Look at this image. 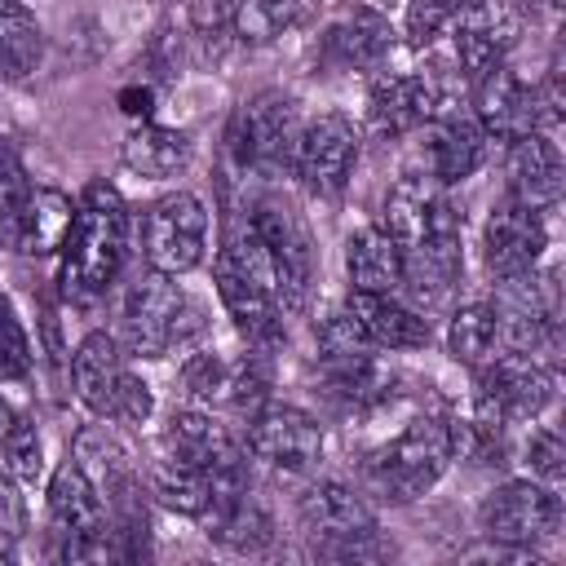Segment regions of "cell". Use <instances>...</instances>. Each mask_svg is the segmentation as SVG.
<instances>
[{
    "instance_id": "cell-1",
    "label": "cell",
    "mask_w": 566,
    "mask_h": 566,
    "mask_svg": "<svg viewBox=\"0 0 566 566\" xmlns=\"http://www.w3.org/2000/svg\"><path fill=\"white\" fill-rule=\"evenodd\" d=\"M128 203L111 181H88L75 199L71 230L57 248V287L71 305H93L111 292L128 256Z\"/></svg>"
},
{
    "instance_id": "cell-2",
    "label": "cell",
    "mask_w": 566,
    "mask_h": 566,
    "mask_svg": "<svg viewBox=\"0 0 566 566\" xmlns=\"http://www.w3.org/2000/svg\"><path fill=\"white\" fill-rule=\"evenodd\" d=\"M203 332V310L172 274L142 270L124 292L119 345L133 358H164Z\"/></svg>"
},
{
    "instance_id": "cell-3",
    "label": "cell",
    "mask_w": 566,
    "mask_h": 566,
    "mask_svg": "<svg viewBox=\"0 0 566 566\" xmlns=\"http://www.w3.org/2000/svg\"><path fill=\"white\" fill-rule=\"evenodd\" d=\"M451 460H455L451 424L438 416H416L402 433H394L389 442H380L367 455L363 482L371 495H380L389 504H411L447 473Z\"/></svg>"
},
{
    "instance_id": "cell-4",
    "label": "cell",
    "mask_w": 566,
    "mask_h": 566,
    "mask_svg": "<svg viewBox=\"0 0 566 566\" xmlns=\"http://www.w3.org/2000/svg\"><path fill=\"white\" fill-rule=\"evenodd\" d=\"M71 389L75 398L115 424H142L155 411L150 385L124 367V345L111 332H88L71 354Z\"/></svg>"
},
{
    "instance_id": "cell-5",
    "label": "cell",
    "mask_w": 566,
    "mask_h": 566,
    "mask_svg": "<svg viewBox=\"0 0 566 566\" xmlns=\"http://www.w3.org/2000/svg\"><path fill=\"white\" fill-rule=\"evenodd\" d=\"M243 221H248L252 239L261 243L279 310L301 314L314 292V243H310L301 212L287 199H256Z\"/></svg>"
},
{
    "instance_id": "cell-6",
    "label": "cell",
    "mask_w": 566,
    "mask_h": 566,
    "mask_svg": "<svg viewBox=\"0 0 566 566\" xmlns=\"http://www.w3.org/2000/svg\"><path fill=\"white\" fill-rule=\"evenodd\" d=\"M398 252H424V248H455L460 243V212L447 195L442 181H433L429 172H407L389 186L385 203H380V221H376Z\"/></svg>"
},
{
    "instance_id": "cell-7",
    "label": "cell",
    "mask_w": 566,
    "mask_h": 566,
    "mask_svg": "<svg viewBox=\"0 0 566 566\" xmlns=\"http://www.w3.org/2000/svg\"><path fill=\"white\" fill-rule=\"evenodd\" d=\"M142 256L146 270L159 274H190L203 265L208 256V208L199 195L190 190H172L164 199H155L142 217Z\"/></svg>"
},
{
    "instance_id": "cell-8",
    "label": "cell",
    "mask_w": 566,
    "mask_h": 566,
    "mask_svg": "<svg viewBox=\"0 0 566 566\" xmlns=\"http://www.w3.org/2000/svg\"><path fill=\"white\" fill-rule=\"evenodd\" d=\"M296 102L279 88H265V93H252L234 115H230V128H226V142H230V155L243 172H279L283 164H292V146H296Z\"/></svg>"
},
{
    "instance_id": "cell-9",
    "label": "cell",
    "mask_w": 566,
    "mask_h": 566,
    "mask_svg": "<svg viewBox=\"0 0 566 566\" xmlns=\"http://www.w3.org/2000/svg\"><path fill=\"white\" fill-rule=\"evenodd\" d=\"M553 402V371L531 354H495L478 367L473 420L486 429H504L517 420H535Z\"/></svg>"
},
{
    "instance_id": "cell-10",
    "label": "cell",
    "mask_w": 566,
    "mask_h": 566,
    "mask_svg": "<svg viewBox=\"0 0 566 566\" xmlns=\"http://www.w3.org/2000/svg\"><path fill=\"white\" fill-rule=\"evenodd\" d=\"M49 526L62 539L57 553L66 562H97V557L111 553V544H106V535H111L106 531V500L75 460L57 464L53 478H49Z\"/></svg>"
},
{
    "instance_id": "cell-11",
    "label": "cell",
    "mask_w": 566,
    "mask_h": 566,
    "mask_svg": "<svg viewBox=\"0 0 566 566\" xmlns=\"http://www.w3.org/2000/svg\"><path fill=\"white\" fill-rule=\"evenodd\" d=\"M557 522H562L557 486H544L539 478H513V482L495 486L478 509L482 535L504 548H531V544L548 539L557 531Z\"/></svg>"
},
{
    "instance_id": "cell-12",
    "label": "cell",
    "mask_w": 566,
    "mask_h": 566,
    "mask_svg": "<svg viewBox=\"0 0 566 566\" xmlns=\"http://www.w3.org/2000/svg\"><path fill=\"white\" fill-rule=\"evenodd\" d=\"M358 164V128L340 111H323L310 124H301L296 146H292V168L305 190L314 195H340L354 177Z\"/></svg>"
},
{
    "instance_id": "cell-13",
    "label": "cell",
    "mask_w": 566,
    "mask_h": 566,
    "mask_svg": "<svg viewBox=\"0 0 566 566\" xmlns=\"http://www.w3.org/2000/svg\"><path fill=\"white\" fill-rule=\"evenodd\" d=\"M301 526L332 557H363L367 544L376 539V513L367 509V500L354 486H345L336 478H327V482L305 491Z\"/></svg>"
},
{
    "instance_id": "cell-14",
    "label": "cell",
    "mask_w": 566,
    "mask_h": 566,
    "mask_svg": "<svg viewBox=\"0 0 566 566\" xmlns=\"http://www.w3.org/2000/svg\"><path fill=\"white\" fill-rule=\"evenodd\" d=\"M248 451L283 473H310L323 460V429L292 402H261L248 416Z\"/></svg>"
},
{
    "instance_id": "cell-15",
    "label": "cell",
    "mask_w": 566,
    "mask_h": 566,
    "mask_svg": "<svg viewBox=\"0 0 566 566\" xmlns=\"http://www.w3.org/2000/svg\"><path fill=\"white\" fill-rule=\"evenodd\" d=\"M212 279H217V296L234 323V332L252 345V349H274L283 345V310L274 301V292L230 252L221 248L212 261Z\"/></svg>"
},
{
    "instance_id": "cell-16",
    "label": "cell",
    "mask_w": 566,
    "mask_h": 566,
    "mask_svg": "<svg viewBox=\"0 0 566 566\" xmlns=\"http://www.w3.org/2000/svg\"><path fill=\"white\" fill-rule=\"evenodd\" d=\"M544 248H548L544 212H535L517 199H504L491 208V217L482 226V261L500 283L531 274L539 265Z\"/></svg>"
},
{
    "instance_id": "cell-17",
    "label": "cell",
    "mask_w": 566,
    "mask_h": 566,
    "mask_svg": "<svg viewBox=\"0 0 566 566\" xmlns=\"http://www.w3.org/2000/svg\"><path fill=\"white\" fill-rule=\"evenodd\" d=\"M517 31H522V18L513 4L504 0H464V9L455 13L451 22V44H455V62H460V75L473 84L486 66L504 62L509 49L517 44Z\"/></svg>"
},
{
    "instance_id": "cell-18",
    "label": "cell",
    "mask_w": 566,
    "mask_h": 566,
    "mask_svg": "<svg viewBox=\"0 0 566 566\" xmlns=\"http://www.w3.org/2000/svg\"><path fill=\"white\" fill-rule=\"evenodd\" d=\"M473 119L491 142H517L535 133V84H526L509 62L486 66L473 80Z\"/></svg>"
},
{
    "instance_id": "cell-19",
    "label": "cell",
    "mask_w": 566,
    "mask_h": 566,
    "mask_svg": "<svg viewBox=\"0 0 566 566\" xmlns=\"http://www.w3.org/2000/svg\"><path fill=\"white\" fill-rule=\"evenodd\" d=\"M438 111H447L442 84L429 71H411V75H380L367 93V119L376 133L402 137L424 128Z\"/></svg>"
},
{
    "instance_id": "cell-20",
    "label": "cell",
    "mask_w": 566,
    "mask_h": 566,
    "mask_svg": "<svg viewBox=\"0 0 566 566\" xmlns=\"http://www.w3.org/2000/svg\"><path fill=\"white\" fill-rule=\"evenodd\" d=\"M389 49H394V27H389V18H380L367 4L336 9L318 31V57L332 66L371 71L389 57Z\"/></svg>"
},
{
    "instance_id": "cell-21",
    "label": "cell",
    "mask_w": 566,
    "mask_h": 566,
    "mask_svg": "<svg viewBox=\"0 0 566 566\" xmlns=\"http://www.w3.org/2000/svg\"><path fill=\"white\" fill-rule=\"evenodd\" d=\"M429 177L442 181V186H455V181H469L482 164H486V133L473 115L464 111H438L429 124Z\"/></svg>"
},
{
    "instance_id": "cell-22",
    "label": "cell",
    "mask_w": 566,
    "mask_h": 566,
    "mask_svg": "<svg viewBox=\"0 0 566 566\" xmlns=\"http://www.w3.org/2000/svg\"><path fill=\"white\" fill-rule=\"evenodd\" d=\"M358 327L363 336L376 345V349H424L429 345V318L411 305H402L394 292H354L345 296L340 305Z\"/></svg>"
},
{
    "instance_id": "cell-23",
    "label": "cell",
    "mask_w": 566,
    "mask_h": 566,
    "mask_svg": "<svg viewBox=\"0 0 566 566\" xmlns=\"http://www.w3.org/2000/svg\"><path fill=\"white\" fill-rule=\"evenodd\" d=\"M509 199L548 212L562 199V150L544 133L509 142Z\"/></svg>"
},
{
    "instance_id": "cell-24",
    "label": "cell",
    "mask_w": 566,
    "mask_h": 566,
    "mask_svg": "<svg viewBox=\"0 0 566 566\" xmlns=\"http://www.w3.org/2000/svg\"><path fill=\"white\" fill-rule=\"evenodd\" d=\"M164 455L172 460H186V464H199L208 473L217 469H230V464H243L234 438L226 433V424H217L208 411H172V420L164 424Z\"/></svg>"
},
{
    "instance_id": "cell-25",
    "label": "cell",
    "mask_w": 566,
    "mask_h": 566,
    "mask_svg": "<svg viewBox=\"0 0 566 566\" xmlns=\"http://www.w3.org/2000/svg\"><path fill=\"white\" fill-rule=\"evenodd\" d=\"M71 217H75V203L71 195H62L57 186H35L31 190V203L9 239V252L18 256H53L71 230Z\"/></svg>"
},
{
    "instance_id": "cell-26",
    "label": "cell",
    "mask_w": 566,
    "mask_h": 566,
    "mask_svg": "<svg viewBox=\"0 0 566 566\" xmlns=\"http://www.w3.org/2000/svg\"><path fill=\"white\" fill-rule=\"evenodd\" d=\"M345 274L354 292H398L402 287V252L380 226H363L345 239Z\"/></svg>"
},
{
    "instance_id": "cell-27",
    "label": "cell",
    "mask_w": 566,
    "mask_h": 566,
    "mask_svg": "<svg viewBox=\"0 0 566 566\" xmlns=\"http://www.w3.org/2000/svg\"><path fill=\"white\" fill-rule=\"evenodd\" d=\"M119 155H124V168H128V172L150 177V181H164V177H177V172L190 164L195 146H190V137H186L181 128L142 119V124L124 137V150H119Z\"/></svg>"
},
{
    "instance_id": "cell-28",
    "label": "cell",
    "mask_w": 566,
    "mask_h": 566,
    "mask_svg": "<svg viewBox=\"0 0 566 566\" xmlns=\"http://www.w3.org/2000/svg\"><path fill=\"white\" fill-rule=\"evenodd\" d=\"M323 385L340 407L367 411L394 394V376L380 367L376 354H332L323 358Z\"/></svg>"
},
{
    "instance_id": "cell-29",
    "label": "cell",
    "mask_w": 566,
    "mask_h": 566,
    "mask_svg": "<svg viewBox=\"0 0 566 566\" xmlns=\"http://www.w3.org/2000/svg\"><path fill=\"white\" fill-rule=\"evenodd\" d=\"M44 57V31L31 18L27 0H0V80L35 75Z\"/></svg>"
},
{
    "instance_id": "cell-30",
    "label": "cell",
    "mask_w": 566,
    "mask_h": 566,
    "mask_svg": "<svg viewBox=\"0 0 566 566\" xmlns=\"http://www.w3.org/2000/svg\"><path fill=\"white\" fill-rule=\"evenodd\" d=\"M75 464L93 478V486L102 491V500H119L133 491V469H128V455L124 447L106 433V424H93L75 438Z\"/></svg>"
},
{
    "instance_id": "cell-31",
    "label": "cell",
    "mask_w": 566,
    "mask_h": 566,
    "mask_svg": "<svg viewBox=\"0 0 566 566\" xmlns=\"http://www.w3.org/2000/svg\"><path fill=\"white\" fill-rule=\"evenodd\" d=\"M447 354L464 367H482L500 354V323H495V305L486 301H473V305H460L447 323Z\"/></svg>"
},
{
    "instance_id": "cell-32",
    "label": "cell",
    "mask_w": 566,
    "mask_h": 566,
    "mask_svg": "<svg viewBox=\"0 0 566 566\" xmlns=\"http://www.w3.org/2000/svg\"><path fill=\"white\" fill-rule=\"evenodd\" d=\"M305 18V0H234L230 31L239 44H270Z\"/></svg>"
},
{
    "instance_id": "cell-33",
    "label": "cell",
    "mask_w": 566,
    "mask_h": 566,
    "mask_svg": "<svg viewBox=\"0 0 566 566\" xmlns=\"http://www.w3.org/2000/svg\"><path fill=\"white\" fill-rule=\"evenodd\" d=\"M0 473L18 486H35L44 478V442L27 416H13L0 433Z\"/></svg>"
},
{
    "instance_id": "cell-34",
    "label": "cell",
    "mask_w": 566,
    "mask_h": 566,
    "mask_svg": "<svg viewBox=\"0 0 566 566\" xmlns=\"http://www.w3.org/2000/svg\"><path fill=\"white\" fill-rule=\"evenodd\" d=\"M31 190H35V181L27 177L22 159L0 142V243H4V248H9L18 221H22L27 203H31Z\"/></svg>"
},
{
    "instance_id": "cell-35",
    "label": "cell",
    "mask_w": 566,
    "mask_h": 566,
    "mask_svg": "<svg viewBox=\"0 0 566 566\" xmlns=\"http://www.w3.org/2000/svg\"><path fill=\"white\" fill-rule=\"evenodd\" d=\"M31 336L13 310V301L0 292V385H22L31 376Z\"/></svg>"
},
{
    "instance_id": "cell-36",
    "label": "cell",
    "mask_w": 566,
    "mask_h": 566,
    "mask_svg": "<svg viewBox=\"0 0 566 566\" xmlns=\"http://www.w3.org/2000/svg\"><path fill=\"white\" fill-rule=\"evenodd\" d=\"M460 9H464V0H407V18H402L407 44L411 49H429L438 35L451 31Z\"/></svg>"
},
{
    "instance_id": "cell-37",
    "label": "cell",
    "mask_w": 566,
    "mask_h": 566,
    "mask_svg": "<svg viewBox=\"0 0 566 566\" xmlns=\"http://www.w3.org/2000/svg\"><path fill=\"white\" fill-rule=\"evenodd\" d=\"M181 385L190 389V398L199 402H217L226 407V385H230V363L221 354H190L181 363Z\"/></svg>"
},
{
    "instance_id": "cell-38",
    "label": "cell",
    "mask_w": 566,
    "mask_h": 566,
    "mask_svg": "<svg viewBox=\"0 0 566 566\" xmlns=\"http://www.w3.org/2000/svg\"><path fill=\"white\" fill-rule=\"evenodd\" d=\"M526 464H531V473L544 486H557L562 482V473H566V447H562L557 429H535L526 438Z\"/></svg>"
},
{
    "instance_id": "cell-39",
    "label": "cell",
    "mask_w": 566,
    "mask_h": 566,
    "mask_svg": "<svg viewBox=\"0 0 566 566\" xmlns=\"http://www.w3.org/2000/svg\"><path fill=\"white\" fill-rule=\"evenodd\" d=\"M119 111L133 119H146L155 111V93L146 84H128V88H119Z\"/></svg>"
},
{
    "instance_id": "cell-40",
    "label": "cell",
    "mask_w": 566,
    "mask_h": 566,
    "mask_svg": "<svg viewBox=\"0 0 566 566\" xmlns=\"http://www.w3.org/2000/svg\"><path fill=\"white\" fill-rule=\"evenodd\" d=\"M517 9H522V13H531V18L557 22V13H562V0H517Z\"/></svg>"
},
{
    "instance_id": "cell-41",
    "label": "cell",
    "mask_w": 566,
    "mask_h": 566,
    "mask_svg": "<svg viewBox=\"0 0 566 566\" xmlns=\"http://www.w3.org/2000/svg\"><path fill=\"white\" fill-rule=\"evenodd\" d=\"M9 420H13V411H9V407H4V402H0V433H4V429H9Z\"/></svg>"
}]
</instances>
